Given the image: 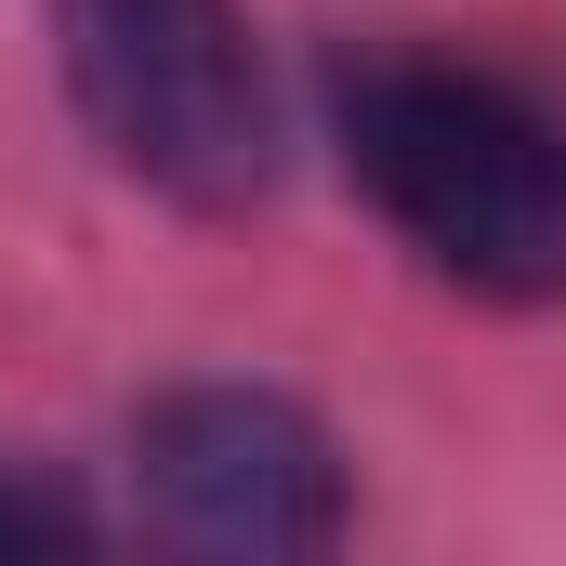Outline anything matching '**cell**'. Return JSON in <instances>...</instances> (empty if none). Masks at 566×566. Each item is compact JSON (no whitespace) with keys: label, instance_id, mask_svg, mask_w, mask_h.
<instances>
[{"label":"cell","instance_id":"obj_1","mask_svg":"<svg viewBox=\"0 0 566 566\" xmlns=\"http://www.w3.org/2000/svg\"><path fill=\"white\" fill-rule=\"evenodd\" d=\"M343 158L434 277L488 303L566 290V133L514 80L448 53H382L343 80Z\"/></svg>","mask_w":566,"mask_h":566},{"label":"cell","instance_id":"obj_2","mask_svg":"<svg viewBox=\"0 0 566 566\" xmlns=\"http://www.w3.org/2000/svg\"><path fill=\"white\" fill-rule=\"evenodd\" d=\"M66 27V80L106 158L185 198V211H238L277 171V106L251 66L238 0H53Z\"/></svg>","mask_w":566,"mask_h":566},{"label":"cell","instance_id":"obj_3","mask_svg":"<svg viewBox=\"0 0 566 566\" xmlns=\"http://www.w3.org/2000/svg\"><path fill=\"white\" fill-rule=\"evenodd\" d=\"M145 514L198 554H329L343 541V461L264 382H185L133 434Z\"/></svg>","mask_w":566,"mask_h":566},{"label":"cell","instance_id":"obj_4","mask_svg":"<svg viewBox=\"0 0 566 566\" xmlns=\"http://www.w3.org/2000/svg\"><path fill=\"white\" fill-rule=\"evenodd\" d=\"M93 541V514L66 501V488H40V474H0V554H80Z\"/></svg>","mask_w":566,"mask_h":566}]
</instances>
